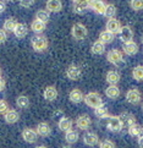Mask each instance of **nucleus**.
I'll return each mask as SVG.
<instances>
[{"label":"nucleus","instance_id":"2f4dec72","mask_svg":"<svg viewBox=\"0 0 143 148\" xmlns=\"http://www.w3.org/2000/svg\"><path fill=\"white\" fill-rule=\"evenodd\" d=\"M16 105L21 109H27L29 107V99L26 96H20L16 99Z\"/></svg>","mask_w":143,"mask_h":148},{"label":"nucleus","instance_id":"7ed1b4c3","mask_svg":"<svg viewBox=\"0 0 143 148\" xmlns=\"http://www.w3.org/2000/svg\"><path fill=\"white\" fill-rule=\"evenodd\" d=\"M71 33L76 40H83L88 34V29H87L86 26L82 25V23H75L72 26Z\"/></svg>","mask_w":143,"mask_h":148},{"label":"nucleus","instance_id":"1a4fd4ad","mask_svg":"<svg viewBox=\"0 0 143 148\" xmlns=\"http://www.w3.org/2000/svg\"><path fill=\"white\" fill-rule=\"evenodd\" d=\"M22 138L27 143H36L37 140H38V134H37V131L34 129L27 127L22 131Z\"/></svg>","mask_w":143,"mask_h":148},{"label":"nucleus","instance_id":"a18cd8bd","mask_svg":"<svg viewBox=\"0 0 143 148\" xmlns=\"http://www.w3.org/2000/svg\"><path fill=\"white\" fill-rule=\"evenodd\" d=\"M5 11V3L4 1H0V15Z\"/></svg>","mask_w":143,"mask_h":148},{"label":"nucleus","instance_id":"c03bdc74","mask_svg":"<svg viewBox=\"0 0 143 148\" xmlns=\"http://www.w3.org/2000/svg\"><path fill=\"white\" fill-rule=\"evenodd\" d=\"M4 88H5V80L0 77V92H1Z\"/></svg>","mask_w":143,"mask_h":148},{"label":"nucleus","instance_id":"f257e3e1","mask_svg":"<svg viewBox=\"0 0 143 148\" xmlns=\"http://www.w3.org/2000/svg\"><path fill=\"white\" fill-rule=\"evenodd\" d=\"M84 103H86V105H88L89 108L92 109H97L98 107H100V105H103V99L102 97H100V94L98 92H89L87 93L86 96H84Z\"/></svg>","mask_w":143,"mask_h":148},{"label":"nucleus","instance_id":"423d86ee","mask_svg":"<svg viewBox=\"0 0 143 148\" xmlns=\"http://www.w3.org/2000/svg\"><path fill=\"white\" fill-rule=\"evenodd\" d=\"M107 60L113 65H119L120 62L124 60L122 51H120L119 49H111L107 54Z\"/></svg>","mask_w":143,"mask_h":148},{"label":"nucleus","instance_id":"20e7f679","mask_svg":"<svg viewBox=\"0 0 143 148\" xmlns=\"http://www.w3.org/2000/svg\"><path fill=\"white\" fill-rule=\"evenodd\" d=\"M107 129L111 132H120L124 129L122 123H121L119 116H116V115H110L109 116L108 121H107Z\"/></svg>","mask_w":143,"mask_h":148},{"label":"nucleus","instance_id":"ddd939ff","mask_svg":"<svg viewBox=\"0 0 143 148\" xmlns=\"http://www.w3.org/2000/svg\"><path fill=\"white\" fill-rule=\"evenodd\" d=\"M119 118H120V120H121V123H122V126H124V127H127V129H129L130 126L137 124V123H136V118H135V116L132 115L131 113H126V112H124V113H121V114L119 115Z\"/></svg>","mask_w":143,"mask_h":148},{"label":"nucleus","instance_id":"de8ad7c7","mask_svg":"<svg viewBox=\"0 0 143 148\" xmlns=\"http://www.w3.org/2000/svg\"><path fill=\"white\" fill-rule=\"evenodd\" d=\"M36 148H47V147L45 146H37Z\"/></svg>","mask_w":143,"mask_h":148},{"label":"nucleus","instance_id":"ea45409f","mask_svg":"<svg viewBox=\"0 0 143 148\" xmlns=\"http://www.w3.org/2000/svg\"><path fill=\"white\" fill-rule=\"evenodd\" d=\"M36 0H20V5L22 8H31Z\"/></svg>","mask_w":143,"mask_h":148},{"label":"nucleus","instance_id":"cd10ccee","mask_svg":"<svg viewBox=\"0 0 143 148\" xmlns=\"http://www.w3.org/2000/svg\"><path fill=\"white\" fill-rule=\"evenodd\" d=\"M78 138H79V135H78V132L75 131V130H71V131H68L65 134V141L68 145L76 143V142L78 141Z\"/></svg>","mask_w":143,"mask_h":148},{"label":"nucleus","instance_id":"a19ab883","mask_svg":"<svg viewBox=\"0 0 143 148\" xmlns=\"http://www.w3.org/2000/svg\"><path fill=\"white\" fill-rule=\"evenodd\" d=\"M8 38V34H6V31L5 29H0V44L5 43V40Z\"/></svg>","mask_w":143,"mask_h":148},{"label":"nucleus","instance_id":"5fc2aeb1","mask_svg":"<svg viewBox=\"0 0 143 148\" xmlns=\"http://www.w3.org/2000/svg\"><path fill=\"white\" fill-rule=\"evenodd\" d=\"M142 43H143V36H142Z\"/></svg>","mask_w":143,"mask_h":148},{"label":"nucleus","instance_id":"8fccbe9b","mask_svg":"<svg viewBox=\"0 0 143 148\" xmlns=\"http://www.w3.org/2000/svg\"><path fill=\"white\" fill-rule=\"evenodd\" d=\"M141 136H143V126H142V131H141Z\"/></svg>","mask_w":143,"mask_h":148},{"label":"nucleus","instance_id":"aec40b11","mask_svg":"<svg viewBox=\"0 0 143 148\" xmlns=\"http://www.w3.org/2000/svg\"><path fill=\"white\" fill-rule=\"evenodd\" d=\"M45 6L49 12H59L62 9V3L61 0H48Z\"/></svg>","mask_w":143,"mask_h":148},{"label":"nucleus","instance_id":"c756f323","mask_svg":"<svg viewBox=\"0 0 143 148\" xmlns=\"http://www.w3.org/2000/svg\"><path fill=\"white\" fill-rule=\"evenodd\" d=\"M18 25V22L16 21L14 17H9L8 20H5V22H4V28L6 32H14L15 28H16V26Z\"/></svg>","mask_w":143,"mask_h":148},{"label":"nucleus","instance_id":"39448f33","mask_svg":"<svg viewBox=\"0 0 143 148\" xmlns=\"http://www.w3.org/2000/svg\"><path fill=\"white\" fill-rule=\"evenodd\" d=\"M125 98H126L127 103H130L132 105H137V104H140L142 100V93L137 88H131L126 92Z\"/></svg>","mask_w":143,"mask_h":148},{"label":"nucleus","instance_id":"9b49d317","mask_svg":"<svg viewBox=\"0 0 143 148\" xmlns=\"http://www.w3.org/2000/svg\"><path fill=\"white\" fill-rule=\"evenodd\" d=\"M83 143L88 147H94L99 143V137L94 132H86L83 135Z\"/></svg>","mask_w":143,"mask_h":148},{"label":"nucleus","instance_id":"bb28decb","mask_svg":"<svg viewBox=\"0 0 143 148\" xmlns=\"http://www.w3.org/2000/svg\"><path fill=\"white\" fill-rule=\"evenodd\" d=\"M114 37H115L114 33H111V32H109V31L105 29V31H103V32H100L99 40L104 44H108V43H111V42L114 40Z\"/></svg>","mask_w":143,"mask_h":148},{"label":"nucleus","instance_id":"2eb2a0df","mask_svg":"<svg viewBox=\"0 0 143 148\" xmlns=\"http://www.w3.org/2000/svg\"><path fill=\"white\" fill-rule=\"evenodd\" d=\"M36 131H37V134H38V136H40V137H49L51 134V127L48 123H44L43 121V123H39L37 125Z\"/></svg>","mask_w":143,"mask_h":148},{"label":"nucleus","instance_id":"79ce46f5","mask_svg":"<svg viewBox=\"0 0 143 148\" xmlns=\"http://www.w3.org/2000/svg\"><path fill=\"white\" fill-rule=\"evenodd\" d=\"M56 118H60V119L64 118L62 116V110H56V112L53 113V119H56Z\"/></svg>","mask_w":143,"mask_h":148},{"label":"nucleus","instance_id":"b1692460","mask_svg":"<svg viewBox=\"0 0 143 148\" xmlns=\"http://www.w3.org/2000/svg\"><path fill=\"white\" fill-rule=\"evenodd\" d=\"M105 96L110 99H118L120 97V89L118 86H109L105 89Z\"/></svg>","mask_w":143,"mask_h":148},{"label":"nucleus","instance_id":"7c9ffc66","mask_svg":"<svg viewBox=\"0 0 143 148\" xmlns=\"http://www.w3.org/2000/svg\"><path fill=\"white\" fill-rule=\"evenodd\" d=\"M49 17H50V15L48 10H38L36 14V20L40 21V22H44V23H47L49 21Z\"/></svg>","mask_w":143,"mask_h":148},{"label":"nucleus","instance_id":"58836bf2","mask_svg":"<svg viewBox=\"0 0 143 148\" xmlns=\"http://www.w3.org/2000/svg\"><path fill=\"white\" fill-rule=\"evenodd\" d=\"M9 110V104L6 100L0 99V115H4Z\"/></svg>","mask_w":143,"mask_h":148},{"label":"nucleus","instance_id":"dca6fc26","mask_svg":"<svg viewBox=\"0 0 143 148\" xmlns=\"http://www.w3.org/2000/svg\"><path fill=\"white\" fill-rule=\"evenodd\" d=\"M4 120L8 124H16L20 120V114L16 112L15 109H9L6 113L4 114Z\"/></svg>","mask_w":143,"mask_h":148},{"label":"nucleus","instance_id":"c85d7f7f","mask_svg":"<svg viewBox=\"0 0 143 148\" xmlns=\"http://www.w3.org/2000/svg\"><path fill=\"white\" fill-rule=\"evenodd\" d=\"M27 32H28V27L25 23H18L14 31V33L17 38H23V37H26V34H27Z\"/></svg>","mask_w":143,"mask_h":148},{"label":"nucleus","instance_id":"f3484780","mask_svg":"<svg viewBox=\"0 0 143 148\" xmlns=\"http://www.w3.org/2000/svg\"><path fill=\"white\" fill-rule=\"evenodd\" d=\"M68 98H70V100L72 103L78 104V103H81V102H83V100H84V94L82 93L81 89L73 88L72 91L68 93Z\"/></svg>","mask_w":143,"mask_h":148},{"label":"nucleus","instance_id":"5701e85b","mask_svg":"<svg viewBox=\"0 0 143 148\" xmlns=\"http://www.w3.org/2000/svg\"><path fill=\"white\" fill-rule=\"evenodd\" d=\"M45 25L47 23L40 22V21H38V20H33V21H32V23H31V29L33 31L34 33H37V34L43 33L45 31Z\"/></svg>","mask_w":143,"mask_h":148},{"label":"nucleus","instance_id":"c9c22d12","mask_svg":"<svg viewBox=\"0 0 143 148\" xmlns=\"http://www.w3.org/2000/svg\"><path fill=\"white\" fill-rule=\"evenodd\" d=\"M89 9V4H73V12L77 15H82Z\"/></svg>","mask_w":143,"mask_h":148},{"label":"nucleus","instance_id":"09e8293b","mask_svg":"<svg viewBox=\"0 0 143 148\" xmlns=\"http://www.w3.org/2000/svg\"><path fill=\"white\" fill-rule=\"evenodd\" d=\"M61 148H72L71 146H64V147H61Z\"/></svg>","mask_w":143,"mask_h":148},{"label":"nucleus","instance_id":"a878e982","mask_svg":"<svg viewBox=\"0 0 143 148\" xmlns=\"http://www.w3.org/2000/svg\"><path fill=\"white\" fill-rule=\"evenodd\" d=\"M104 51H105V44L102 43L99 39L95 40L92 44V53L94 55H102Z\"/></svg>","mask_w":143,"mask_h":148},{"label":"nucleus","instance_id":"4be33fe9","mask_svg":"<svg viewBox=\"0 0 143 148\" xmlns=\"http://www.w3.org/2000/svg\"><path fill=\"white\" fill-rule=\"evenodd\" d=\"M122 51L126 55H135L138 51V45H137L136 42H129V43H125L122 47Z\"/></svg>","mask_w":143,"mask_h":148},{"label":"nucleus","instance_id":"e433bc0d","mask_svg":"<svg viewBox=\"0 0 143 148\" xmlns=\"http://www.w3.org/2000/svg\"><path fill=\"white\" fill-rule=\"evenodd\" d=\"M98 146H99V148H116L114 142L111 140H108V138H105L103 141H99Z\"/></svg>","mask_w":143,"mask_h":148},{"label":"nucleus","instance_id":"864d4df0","mask_svg":"<svg viewBox=\"0 0 143 148\" xmlns=\"http://www.w3.org/2000/svg\"><path fill=\"white\" fill-rule=\"evenodd\" d=\"M6 1H12V0H6Z\"/></svg>","mask_w":143,"mask_h":148},{"label":"nucleus","instance_id":"f704fd0d","mask_svg":"<svg viewBox=\"0 0 143 148\" xmlns=\"http://www.w3.org/2000/svg\"><path fill=\"white\" fill-rule=\"evenodd\" d=\"M116 15V6L114 4H108L105 6V11H104V16L108 18H114Z\"/></svg>","mask_w":143,"mask_h":148},{"label":"nucleus","instance_id":"412c9836","mask_svg":"<svg viewBox=\"0 0 143 148\" xmlns=\"http://www.w3.org/2000/svg\"><path fill=\"white\" fill-rule=\"evenodd\" d=\"M43 97L48 102H54V100L57 98V91L54 86H48L44 92H43Z\"/></svg>","mask_w":143,"mask_h":148},{"label":"nucleus","instance_id":"6ab92c4d","mask_svg":"<svg viewBox=\"0 0 143 148\" xmlns=\"http://www.w3.org/2000/svg\"><path fill=\"white\" fill-rule=\"evenodd\" d=\"M57 126H59V130L62 131V132H68V131H71L72 130V126H73V123H72V120L70 118H65L64 116L62 119L59 120V123H57Z\"/></svg>","mask_w":143,"mask_h":148},{"label":"nucleus","instance_id":"37998d69","mask_svg":"<svg viewBox=\"0 0 143 148\" xmlns=\"http://www.w3.org/2000/svg\"><path fill=\"white\" fill-rule=\"evenodd\" d=\"M73 4H89L91 0H72Z\"/></svg>","mask_w":143,"mask_h":148},{"label":"nucleus","instance_id":"a211bd4d","mask_svg":"<svg viewBox=\"0 0 143 148\" xmlns=\"http://www.w3.org/2000/svg\"><path fill=\"white\" fill-rule=\"evenodd\" d=\"M120 73L118 71L115 70H110L107 72V76H105V80H107V82L110 84V86H116L119 82H120Z\"/></svg>","mask_w":143,"mask_h":148},{"label":"nucleus","instance_id":"9d476101","mask_svg":"<svg viewBox=\"0 0 143 148\" xmlns=\"http://www.w3.org/2000/svg\"><path fill=\"white\" fill-rule=\"evenodd\" d=\"M119 36L124 44L129 43V42H132V39H133V31H132L130 26H122V28L119 32Z\"/></svg>","mask_w":143,"mask_h":148},{"label":"nucleus","instance_id":"72a5a7b5","mask_svg":"<svg viewBox=\"0 0 143 148\" xmlns=\"http://www.w3.org/2000/svg\"><path fill=\"white\" fill-rule=\"evenodd\" d=\"M141 131H142V126H140L138 124H135L127 129V132H129V135L131 137H140Z\"/></svg>","mask_w":143,"mask_h":148},{"label":"nucleus","instance_id":"4468645a","mask_svg":"<svg viewBox=\"0 0 143 148\" xmlns=\"http://www.w3.org/2000/svg\"><path fill=\"white\" fill-rule=\"evenodd\" d=\"M121 28H122V26H121V22L119 20H116V18H109L108 20V22H107V31L116 34V33L120 32Z\"/></svg>","mask_w":143,"mask_h":148},{"label":"nucleus","instance_id":"473e14b6","mask_svg":"<svg viewBox=\"0 0 143 148\" xmlns=\"http://www.w3.org/2000/svg\"><path fill=\"white\" fill-rule=\"evenodd\" d=\"M132 77L135 78L136 81H143V66L142 65H138L133 67V70H132Z\"/></svg>","mask_w":143,"mask_h":148},{"label":"nucleus","instance_id":"f8f14e48","mask_svg":"<svg viewBox=\"0 0 143 148\" xmlns=\"http://www.w3.org/2000/svg\"><path fill=\"white\" fill-rule=\"evenodd\" d=\"M105 6H107V4L103 0H91V3H89V9L98 15H104Z\"/></svg>","mask_w":143,"mask_h":148},{"label":"nucleus","instance_id":"6e6552de","mask_svg":"<svg viewBox=\"0 0 143 148\" xmlns=\"http://www.w3.org/2000/svg\"><path fill=\"white\" fill-rule=\"evenodd\" d=\"M66 76H67V78H70L72 81H77L81 78L82 71H81V69H79V66L72 64L66 69Z\"/></svg>","mask_w":143,"mask_h":148},{"label":"nucleus","instance_id":"49530a36","mask_svg":"<svg viewBox=\"0 0 143 148\" xmlns=\"http://www.w3.org/2000/svg\"><path fill=\"white\" fill-rule=\"evenodd\" d=\"M137 143H138L140 148H143V136H140L138 137V141H137Z\"/></svg>","mask_w":143,"mask_h":148},{"label":"nucleus","instance_id":"4c0bfd02","mask_svg":"<svg viewBox=\"0 0 143 148\" xmlns=\"http://www.w3.org/2000/svg\"><path fill=\"white\" fill-rule=\"evenodd\" d=\"M131 8L135 11H140V10H143V0H131Z\"/></svg>","mask_w":143,"mask_h":148},{"label":"nucleus","instance_id":"3c124183","mask_svg":"<svg viewBox=\"0 0 143 148\" xmlns=\"http://www.w3.org/2000/svg\"><path fill=\"white\" fill-rule=\"evenodd\" d=\"M142 110H143V102H142Z\"/></svg>","mask_w":143,"mask_h":148},{"label":"nucleus","instance_id":"f03ea898","mask_svg":"<svg viewBox=\"0 0 143 148\" xmlns=\"http://www.w3.org/2000/svg\"><path fill=\"white\" fill-rule=\"evenodd\" d=\"M31 44H32V48H33L36 51L42 53L48 49V45H49V42H48L47 37L45 36H34L31 40Z\"/></svg>","mask_w":143,"mask_h":148},{"label":"nucleus","instance_id":"0eeeda50","mask_svg":"<svg viewBox=\"0 0 143 148\" xmlns=\"http://www.w3.org/2000/svg\"><path fill=\"white\" fill-rule=\"evenodd\" d=\"M91 124H92V120L86 114L79 115L78 118L76 119V126L82 131H87L89 127H91Z\"/></svg>","mask_w":143,"mask_h":148},{"label":"nucleus","instance_id":"603ef678","mask_svg":"<svg viewBox=\"0 0 143 148\" xmlns=\"http://www.w3.org/2000/svg\"><path fill=\"white\" fill-rule=\"evenodd\" d=\"M0 75H1V69H0Z\"/></svg>","mask_w":143,"mask_h":148},{"label":"nucleus","instance_id":"393cba45","mask_svg":"<svg viewBox=\"0 0 143 148\" xmlns=\"http://www.w3.org/2000/svg\"><path fill=\"white\" fill-rule=\"evenodd\" d=\"M94 115L99 119H108L110 116L109 112H108V108L105 107V104L100 105V107H98L97 109H94Z\"/></svg>","mask_w":143,"mask_h":148}]
</instances>
